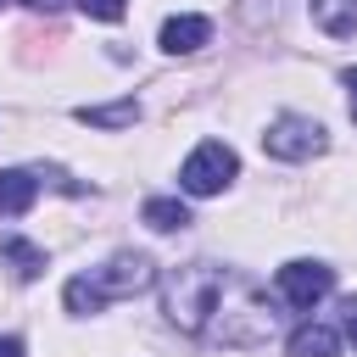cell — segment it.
<instances>
[{"label": "cell", "instance_id": "obj_1", "mask_svg": "<svg viewBox=\"0 0 357 357\" xmlns=\"http://www.w3.org/2000/svg\"><path fill=\"white\" fill-rule=\"evenodd\" d=\"M145 284H156V262H151L145 251H117V257H106L95 273H78V279H67L61 301H67V312L89 318V312H100L106 301H117V296H134V290H145Z\"/></svg>", "mask_w": 357, "mask_h": 357}, {"label": "cell", "instance_id": "obj_2", "mask_svg": "<svg viewBox=\"0 0 357 357\" xmlns=\"http://www.w3.org/2000/svg\"><path fill=\"white\" fill-rule=\"evenodd\" d=\"M223 279L229 268L218 262H184L162 279V312L184 329V335H206L212 312H218V296H223Z\"/></svg>", "mask_w": 357, "mask_h": 357}, {"label": "cell", "instance_id": "obj_3", "mask_svg": "<svg viewBox=\"0 0 357 357\" xmlns=\"http://www.w3.org/2000/svg\"><path fill=\"white\" fill-rule=\"evenodd\" d=\"M234 178H240V156H234L223 139H201V145L184 156V167H178L184 195H223Z\"/></svg>", "mask_w": 357, "mask_h": 357}, {"label": "cell", "instance_id": "obj_4", "mask_svg": "<svg viewBox=\"0 0 357 357\" xmlns=\"http://www.w3.org/2000/svg\"><path fill=\"white\" fill-rule=\"evenodd\" d=\"M324 145H329L324 123H318V117H301V112H279V117L268 123V134H262V151H268L273 162H312Z\"/></svg>", "mask_w": 357, "mask_h": 357}, {"label": "cell", "instance_id": "obj_5", "mask_svg": "<svg viewBox=\"0 0 357 357\" xmlns=\"http://www.w3.org/2000/svg\"><path fill=\"white\" fill-rule=\"evenodd\" d=\"M273 284H279V296L290 301V307H318L329 290H335V268L329 262H312V257H296V262H284L279 273H273Z\"/></svg>", "mask_w": 357, "mask_h": 357}, {"label": "cell", "instance_id": "obj_6", "mask_svg": "<svg viewBox=\"0 0 357 357\" xmlns=\"http://www.w3.org/2000/svg\"><path fill=\"white\" fill-rule=\"evenodd\" d=\"M212 39V22L206 17H195V11H184V17H167L162 22V50L167 56H190V50H201Z\"/></svg>", "mask_w": 357, "mask_h": 357}, {"label": "cell", "instance_id": "obj_7", "mask_svg": "<svg viewBox=\"0 0 357 357\" xmlns=\"http://www.w3.org/2000/svg\"><path fill=\"white\" fill-rule=\"evenodd\" d=\"M284 357H340V329L329 324H296L284 340Z\"/></svg>", "mask_w": 357, "mask_h": 357}, {"label": "cell", "instance_id": "obj_8", "mask_svg": "<svg viewBox=\"0 0 357 357\" xmlns=\"http://www.w3.org/2000/svg\"><path fill=\"white\" fill-rule=\"evenodd\" d=\"M39 201V178L28 167H0V218H22Z\"/></svg>", "mask_w": 357, "mask_h": 357}, {"label": "cell", "instance_id": "obj_9", "mask_svg": "<svg viewBox=\"0 0 357 357\" xmlns=\"http://www.w3.org/2000/svg\"><path fill=\"white\" fill-rule=\"evenodd\" d=\"M73 117L89 123V128H112V134H117V128H134V123H139V100L123 95V100H106V106H78Z\"/></svg>", "mask_w": 357, "mask_h": 357}, {"label": "cell", "instance_id": "obj_10", "mask_svg": "<svg viewBox=\"0 0 357 357\" xmlns=\"http://www.w3.org/2000/svg\"><path fill=\"white\" fill-rule=\"evenodd\" d=\"M0 257H6V268H11L22 284L45 273V251H39L33 240H22V234H6V240H0Z\"/></svg>", "mask_w": 357, "mask_h": 357}, {"label": "cell", "instance_id": "obj_11", "mask_svg": "<svg viewBox=\"0 0 357 357\" xmlns=\"http://www.w3.org/2000/svg\"><path fill=\"white\" fill-rule=\"evenodd\" d=\"M139 218L156 229V234H173V229H190V206L178 201V195H151L145 206H139Z\"/></svg>", "mask_w": 357, "mask_h": 357}, {"label": "cell", "instance_id": "obj_12", "mask_svg": "<svg viewBox=\"0 0 357 357\" xmlns=\"http://www.w3.org/2000/svg\"><path fill=\"white\" fill-rule=\"evenodd\" d=\"M312 22L329 39H346V33H357V0H312Z\"/></svg>", "mask_w": 357, "mask_h": 357}, {"label": "cell", "instance_id": "obj_13", "mask_svg": "<svg viewBox=\"0 0 357 357\" xmlns=\"http://www.w3.org/2000/svg\"><path fill=\"white\" fill-rule=\"evenodd\" d=\"M78 11L95 17V22H117V17L128 11V0H78Z\"/></svg>", "mask_w": 357, "mask_h": 357}, {"label": "cell", "instance_id": "obj_14", "mask_svg": "<svg viewBox=\"0 0 357 357\" xmlns=\"http://www.w3.org/2000/svg\"><path fill=\"white\" fill-rule=\"evenodd\" d=\"M340 84H346V95H351V123H357V67H346Z\"/></svg>", "mask_w": 357, "mask_h": 357}, {"label": "cell", "instance_id": "obj_15", "mask_svg": "<svg viewBox=\"0 0 357 357\" xmlns=\"http://www.w3.org/2000/svg\"><path fill=\"white\" fill-rule=\"evenodd\" d=\"M0 357H22V340L17 335H0Z\"/></svg>", "mask_w": 357, "mask_h": 357}, {"label": "cell", "instance_id": "obj_16", "mask_svg": "<svg viewBox=\"0 0 357 357\" xmlns=\"http://www.w3.org/2000/svg\"><path fill=\"white\" fill-rule=\"evenodd\" d=\"M346 335H351V346H357V301H346Z\"/></svg>", "mask_w": 357, "mask_h": 357}, {"label": "cell", "instance_id": "obj_17", "mask_svg": "<svg viewBox=\"0 0 357 357\" xmlns=\"http://www.w3.org/2000/svg\"><path fill=\"white\" fill-rule=\"evenodd\" d=\"M0 6H6V0H0Z\"/></svg>", "mask_w": 357, "mask_h": 357}]
</instances>
